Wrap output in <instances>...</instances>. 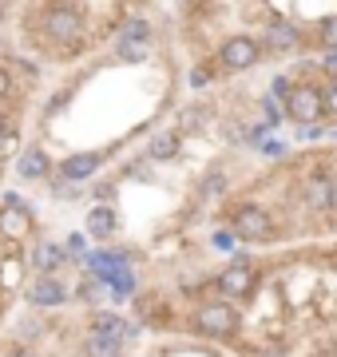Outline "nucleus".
Segmentation results:
<instances>
[{
  "label": "nucleus",
  "mask_w": 337,
  "mask_h": 357,
  "mask_svg": "<svg viewBox=\"0 0 337 357\" xmlns=\"http://www.w3.org/2000/svg\"><path fill=\"white\" fill-rule=\"evenodd\" d=\"M8 91H13V76L4 72V64H0V96H8Z\"/></svg>",
  "instance_id": "c756f323"
},
{
  "label": "nucleus",
  "mask_w": 337,
  "mask_h": 357,
  "mask_svg": "<svg viewBox=\"0 0 337 357\" xmlns=\"http://www.w3.org/2000/svg\"><path fill=\"white\" fill-rule=\"evenodd\" d=\"M210 243L219 246V250H234V230H214V238Z\"/></svg>",
  "instance_id": "b1692460"
},
{
  "label": "nucleus",
  "mask_w": 337,
  "mask_h": 357,
  "mask_svg": "<svg viewBox=\"0 0 337 357\" xmlns=\"http://www.w3.org/2000/svg\"><path fill=\"white\" fill-rule=\"evenodd\" d=\"M64 262H68V255H64L60 243H36V250H32V266H36L40 274H56Z\"/></svg>",
  "instance_id": "4468645a"
},
{
  "label": "nucleus",
  "mask_w": 337,
  "mask_h": 357,
  "mask_svg": "<svg viewBox=\"0 0 337 357\" xmlns=\"http://www.w3.org/2000/svg\"><path fill=\"white\" fill-rule=\"evenodd\" d=\"M28 234H32V215H28V206H4V211H0V238L20 243Z\"/></svg>",
  "instance_id": "1a4fd4ad"
},
{
  "label": "nucleus",
  "mask_w": 337,
  "mask_h": 357,
  "mask_svg": "<svg viewBox=\"0 0 337 357\" xmlns=\"http://www.w3.org/2000/svg\"><path fill=\"white\" fill-rule=\"evenodd\" d=\"M322 103H325V112H329V115H337V84L322 91Z\"/></svg>",
  "instance_id": "a878e982"
},
{
  "label": "nucleus",
  "mask_w": 337,
  "mask_h": 357,
  "mask_svg": "<svg viewBox=\"0 0 337 357\" xmlns=\"http://www.w3.org/2000/svg\"><path fill=\"white\" fill-rule=\"evenodd\" d=\"M298 44H301V36L290 20H270L266 24V48L270 52H290V48H298Z\"/></svg>",
  "instance_id": "f8f14e48"
},
{
  "label": "nucleus",
  "mask_w": 337,
  "mask_h": 357,
  "mask_svg": "<svg viewBox=\"0 0 337 357\" xmlns=\"http://www.w3.org/2000/svg\"><path fill=\"white\" fill-rule=\"evenodd\" d=\"M285 115L298 119L301 128H306V123H318V119L325 115L322 88H313V84H294L290 96H285Z\"/></svg>",
  "instance_id": "7ed1b4c3"
},
{
  "label": "nucleus",
  "mask_w": 337,
  "mask_h": 357,
  "mask_svg": "<svg viewBox=\"0 0 337 357\" xmlns=\"http://www.w3.org/2000/svg\"><path fill=\"white\" fill-rule=\"evenodd\" d=\"M219 290L226 294V298H246L250 290H254V270H250L246 258H238L234 266H226L219 274Z\"/></svg>",
  "instance_id": "0eeeda50"
},
{
  "label": "nucleus",
  "mask_w": 337,
  "mask_h": 357,
  "mask_svg": "<svg viewBox=\"0 0 337 357\" xmlns=\"http://www.w3.org/2000/svg\"><path fill=\"white\" fill-rule=\"evenodd\" d=\"M147 36H151V24H147V20H131V24L123 28V36H119V40H135V44H147Z\"/></svg>",
  "instance_id": "aec40b11"
},
{
  "label": "nucleus",
  "mask_w": 337,
  "mask_h": 357,
  "mask_svg": "<svg viewBox=\"0 0 337 357\" xmlns=\"http://www.w3.org/2000/svg\"><path fill=\"white\" fill-rule=\"evenodd\" d=\"M318 135H322V128H318V123H306V128H301V139H318Z\"/></svg>",
  "instance_id": "7c9ffc66"
},
{
  "label": "nucleus",
  "mask_w": 337,
  "mask_h": 357,
  "mask_svg": "<svg viewBox=\"0 0 337 357\" xmlns=\"http://www.w3.org/2000/svg\"><path fill=\"white\" fill-rule=\"evenodd\" d=\"M195 330L207 333V337H230V333L238 330V310H234L230 302H222V298L203 302V306L195 310Z\"/></svg>",
  "instance_id": "f03ea898"
},
{
  "label": "nucleus",
  "mask_w": 337,
  "mask_h": 357,
  "mask_svg": "<svg viewBox=\"0 0 337 357\" xmlns=\"http://www.w3.org/2000/svg\"><path fill=\"white\" fill-rule=\"evenodd\" d=\"M290 88H294V84H290V79H274V96H278V100H285V96H290Z\"/></svg>",
  "instance_id": "cd10ccee"
},
{
  "label": "nucleus",
  "mask_w": 337,
  "mask_h": 357,
  "mask_svg": "<svg viewBox=\"0 0 337 357\" xmlns=\"http://www.w3.org/2000/svg\"><path fill=\"white\" fill-rule=\"evenodd\" d=\"M91 333H104V337L127 342V337H135V326L123 321L119 314H111V310H95V314H91Z\"/></svg>",
  "instance_id": "9b49d317"
},
{
  "label": "nucleus",
  "mask_w": 337,
  "mask_h": 357,
  "mask_svg": "<svg viewBox=\"0 0 337 357\" xmlns=\"http://www.w3.org/2000/svg\"><path fill=\"white\" fill-rule=\"evenodd\" d=\"M322 44L337 52V16H329V20L322 24Z\"/></svg>",
  "instance_id": "5701e85b"
},
{
  "label": "nucleus",
  "mask_w": 337,
  "mask_h": 357,
  "mask_svg": "<svg viewBox=\"0 0 337 357\" xmlns=\"http://www.w3.org/2000/svg\"><path fill=\"white\" fill-rule=\"evenodd\" d=\"M258 56H262V48L250 36H230L219 48L222 68H230V72H246V68H254V64H258Z\"/></svg>",
  "instance_id": "39448f33"
},
{
  "label": "nucleus",
  "mask_w": 337,
  "mask_h": 357,
  "mask_svg": "<svg viewBox=\"0 0 337 357\" xmlns=\"http://www.w3.org/2000/svg\"><path fill=\"white\" fill-rule=\"evenodd\" d=\"M48 171H52V159H48V151H40V147H24L20 159H16V175L28 178V183L48 178Z\"/></svg>",
  "instance_id": "9d476101"
},
{
  "label": "nucleus",
  "mask_w": 337,
  "mask_h": 357,
  "mask_svg": "<svg viewBox=\"0 0 337 357\" xmlns=\"http://www.w3.org/2000/svg\"><path fill=\"white\" fill-rule=\"evenodd\" d=\"M119 60H131V64L147 60V44H135V40H119Z\"/></svg>",
  "instance_id": "6ab92c4d"
},
{
  "label": "nucleus",
  "mask_w": 337,
  "mask_h": 357,
  "mask_svg": "<svg viewBox=\"0 0 337 357\" xmlns=\"http://www.w3.org/2000/svg\"><path fill=\"white\" fill-rule=\"evenodd\" d=\"M88 234H95V238H111L116 234V211L111 206H91L88 211Z\"/></svg>",
  "instance_id": "2eb2a0df"
},
{
  "label": "nucleus",
  "mask_w": 337,
  "mask_h": 357,
  "mask_svg": "<svg viewBox=\"0 0 337 357\" xmlns=\"http://www.w3.org/2000/svg\"><path fill=\"white\" fill-rule=\"evenodd\" d=\"M198 123H203V107H195V112L182 115V128H198Z\"/></svg>",
  "instance_id": "bb28decb"
},
{
  "label": "nucleus",
  "mask_w": 337,
  "mask_h": 357,
  "mask_svg": "<svg viewBox=\"0 0 337 357\" xmlns=\"http://www.w3.org/2000/svg\"><path fill=\"white\" fill-rule=\"evenodd\" d=\"M234 234L242 243H266V238H274V222L262 206L242 203V206H234Z\"/></svg>",
  "instance_id": "20e7f679"
},
{
  "label": "nucleus",
  "mask_w": 337,
  "mask_h": 357,
  "mask_svg": "<svg viewBox=\"0 0 337 357\" xmlns=\"http://www.w3.org/2000/svg\"><path fill=\"white\" fill-rule=\"evenodd\" d=\"M0 16H4V4H0Z\"/></svg>",
  "instance_id": "72a5a7b5"
},
{
  "label": "nucleus",
  "mask_w": 337,
  "mask_h": 357,
  "mask_svg": "<svg viewBox=\"0 0 337 357\" xmlns=\"http://www.w3.org/2000/svg\"><path fill=\"white\" fill-rule=\"evenodd\" d=\"M40 28H44V36L52 40V44H72V40H79V32H84V16H79L76 4L52 0V4L40 8Z\"/></svg>",
  "instance_id": "f257e3e1"
},
{
  "label": "nucleus",
  "mask_w": 337,
  "mask_h": 357,
  "mask_svg": "<svg viewBox=\"0 0 337 357\" xmlns=\"http://www.w3.org/2000/svg\"><path fill=\"white\" fill-rule=\"evenodd\" d=\"M262 155L278 159V155H285V143H282V139H266V143H262Z\"/></svg>",
  "instance_id": "393cba45"
},
{
  "label": "nucleus",
  "mask_w": 337,
  "mask_h": 357,
  "mask_svg": "<svg viewBox=\"0 0 337 357\" xmlns=\"http://www.w3.org/2000/svg\"><path fill=\"white\" fill-rule=\"evenodd\" d=\"M334 203H337L334 178H310V183H306V206H310V211H329Z\"/></svg>",
  "instance_id": "ddd939ff"
},
{
  "label": "nucleus",
  "mask_w": 337,
  "mask_h": 357,
  "mask_svg": "<svg viewBox=\"0 0 337 357\" xmlns=\"http://www.w3.org/2000/svg\"><path fill=\"white\" fill-rule=\"evenodd\" d=\"M16 143H20L16 139V131H8L4 128V119H0V159H8V155L16 151Z\"/></svg>",
  "instance_id": "412c9836"
},
{
  "label": "nucleus",
  "mask_w": 337,
  "mask_h": 357,
  "mask_svg": "<svg viewBox=\"0 0 337 357\" xmlns=\"http://www.w3.org/2000/svg\"><path fill=\"white\" fill-rule=\"evenodd\" d=\"M207 79H210V72H207V68H195V72H191V84H195V88H203Z\"/></svg>",
  "instance_id": "c85d7f7f"
},
{
  "label": "nucleus",
  "mask_w": 337,
  "mask_h": 357,
  "mask_svg": "<svg viewBox=\"0 0 337 357\" xmlns=\"http://www.w3.org/2000/svg\"><path fill=\"white\" fill-rule=\"evenodd\" d=\"M8 357H36V354H32V349H24V345H13V349H8Z\"/></svg>",
  "instance_id": "473e14b6"
},
{
  "label": "nucleus",
  "mask_w": 337,
  "mask_h": 357,
  "mask_svg": "<svg viewBox=\"0 0 337 357\" xmlns=\"http://www.w3.org/2000/svg\"><path fill=\"white\" fill-rule=\"evenodd\" d=\"M325 72H329V76H337V52H329V56H325Z\"/></svg>",
  "instance_id": "2f4dec72"
},
{
  "label": "nucleus",
  "mask_w": 337,
  "mask_h": 357,
  "mask_svg": "<svg viewBox=\"0 0 337 357\" xmlns=\"http://www.w3.org/2000/svg\"><path fill=\"white\" fill-rule=\"evenodd\" d=\"M64 302H68V290L56 274H36V282L28 286V306L32 310H56Z\"/></svg>",
  "instance_id": "423d86ee"
},
{
  "label": "nucleus",
  "mask_w": 337,
  "mask_h": 357,
  "mask_svg": "<svg viewBox=\"0 0 337 357\" xmlns=\"http://www.w3.org/2000/svg\"><path fill=\"white\" fill-rule=\"evenodd\" d=\"M64 255H68V258H79V255H88V238H84V234H68V246H64Z\"/></svg>",
  "instance_id": "4be33fe9"
},
{
  "label": "nucleus",
  "mask_w": 337,
  "mask_h": 357,
  "mask_svg": "<svg viewBox=\"0 0 337 357\" xmlns=\"http://www.w3.org/2000/svg\"><path fill=\"white\" fill-rule=\"evenodd\" d=\"M84 354H88V357H119V354H123V342H116V337H104V333H88Z\"/></svg>",
  "instance_id": "dca6fc26"
},
{
  "label": "nucleus",
  "mask_w": 337,
  "mask_h": 357,
  "mask_svg": "<svg viewBox=\"0 0 337 357\" xmlns=\"http://www.w3.org/2000/svg\"><path fill=\"white\" fill-rule=\"evenodd\" d=\"M20 274H24V262H20V258H4V262H0V286H4V290L20 286Z\"/></svg>",
  "instance_id": "f3484780"
},
{
  "label": "nucleus",
  "mask_w": 337,
  "mask_h": 357,
  "mask_svg": "<svg viewBox=\"0 0 337 357\" xmlns=\"http://www.w3.org/2000/svg\"><path fill=\"white\" fill-rule=\"evenodd\" d=\"M175 151H179V139H175V135H155L151 147H147L151 159H175Z\"/></svg>",
  "instance_id": "a211bd4d"
},
{
  "label": "nucleus",
  "mask_w": 337,
  "mask_h": 357,
  "mask_svg": "<svg viewBox=\"0 0 337 357\" xmlns=\"http://www.w3.org/2000/svg\"><path fill=\"white\" fill-rule=\"evenodd\" d=\"M100 163H104V155L100 151H79V155H68L64 163H60V178H68V183H84V178H91L95 171H100Z\"/></svg>",
  "instance_id": "6e6552de"
}]
</instances>
